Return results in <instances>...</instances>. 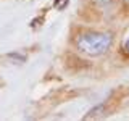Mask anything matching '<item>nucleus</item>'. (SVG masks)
<instances>
[{
    "label": "nucleus",
    "instance_id": "1",
    "mask_svg": "<svg viewBox=\"0 0 129 121\" xmlns=\"http://www.w3.org/2000/svg\"><path fill=\"white\" fill-rule=\"evenodd\" d=\"M76 48L87 56H102L113 45V34L102 31H86L76 37Z\"/></svg>",
    "mask_w": 129,
    "mask_h": 121
},
{
    "label": "nucleus",
    "instance_id": "2",
    "mask_svg": "<svg viewBox=\"0 0 129 121\" xmlns=\"http://www.w3.org/2000/svg\"><path fill=\"white\" fill-rule=\"evenodd\" d=\"M94 2H95L99 7H103V8H107V7H110L111 3H113V0H94Z\"/></svg>",
    "mask_w": 129,
    "mask_h": 121
},
{
    "label": "nucleus",
    "instance_id": "3",
    "mask_svg": "<svg viewBox=\"0 0 129 121\" xmlns=\"http://www.w3.org/2000/svg\"><path fill=\"white\" fill-rule=\"evenodd\" d=\"M124 52L129 55V37H127V40H126V44H124Z\"/></svg>",
    "mask_w": 129,
    "mask_h": 121
},
{
    "label": "nucleus",
    "instance_id": "4",
    "mask_svg": "<svg viewBox=\"0 0 129 121\" xmlns=\"http://www.w3.org/2000/svg\"><path fill=\"white\" fill-rule=\"evenodd\" d=\"M124 2H126V3H127V5H129V0H124Z\"/></svg>",
    "mask_w": 129,
    "mask_h": 121
}]
</instances>
